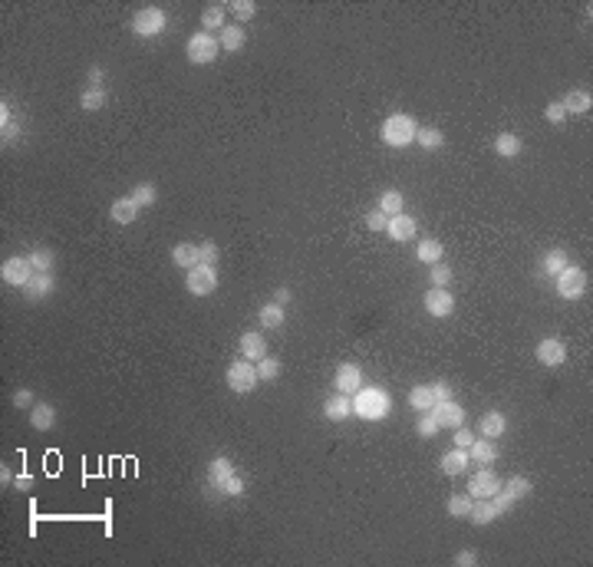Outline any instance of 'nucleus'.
Returning <instances> with one entry per match:
<instances>
[{
    "instance_id": "f257e3e1",
    "label": "nucleus",
    "mask_w": 593,
    "mask_h": 567,
    "mask_svg": "<svg viewBox=\"0 0 593 567\" xmlns=\"http://www.w3.org/2000/svg\"><path fill=\"white\" fill-rule=\"evenodd\" d=\"M392 409V396L383 386H360L353 393V415L366 423H383Z\"/></svg>"
},
{
    "instance_id": "f03ea898",
    "label": "nucleus",
    "mask_w": 593,
    "mask_h": 567,
    "mask_svg": "<svg viewBox=\"0 0 593 567\" xmlns=\"http://www.w3.org/2000/svg\"><path fill=\"white\" fill-rule=\"evenodd\" d=\"M415 132H419V122H415L409 112H392V116L379 126V139L389 145V149H409L415 142Z\"/></svg>"
},
{
    "instance_id": "7ed1b4c3",
    "label": "nucleus",
    "mask_w": 593,
    "mask_h": 567,
    "mask_svg": "<svg viewBox=\"0 0 593 567\" xmlns=\"http://www.w3.org/2000/svg\"><path fill=\"white\" fill-rule=\"evenodd\" d=\"M221 53V43H218L215 33H205V30H198V33L188 36V43H185V56H188L191 66H211Z\"/></svg>"
},
{
    "instance_id": "20e7f679",
    "label": "nucleus",
    "mask_w": 593,
    "mask_h": 567,
    "mask_svg": "<svg viewBox=\"0 0 593 567\" xmlns=\"http://www.w3.org/2000/svg\"><path fill=\"white\" fill-rule=\"evenodd\" d=\"M228 386H231V393H237V396H247V393H254V386L261 383L257 379V366H254L251 360H244V356H237V360L228 363Z\"/></svg>"
},
{
    "instance_id": "39448f33",
    "label": "nucleus",
    "mask_w": 593,
    "mask_h": 567,
    "mask_svg": "<svg viewBox=\"0 0 593 567\" xmlns=\"http://www.w3.org/2000/svg\"><path fill=\"white\" fill-rule=\"evenodd\" d=\"M169 27V17H165L162 7H142L132 17V33L142 36V40H152V36H162Z\"/></svg>"
},
{
    "instance_id": "423d86ee",
    "label": "nucleus",
    "mask_w": 593,
    "mask_h": 567,
    "mask_svg": "<svg viewBox=\"0 0 593 567\" xmlns=\"http://www.w3.org/2000/svg\"><path fill=\"white\" fill-rule=\"evenodd\" d=\"M554 280H557V294L564 300H580L587 294V270L584 267H574V264H567V267L560 270Z\"/></svg>"
},
{
    "instance_id": "0eeeda50",
    "label": "nucleus",
    "mask_w": 593,
    "mask_h": 567,
    "mask_svg": "<svg viewBox=\"0 0 593 567\" xmlns=\"http://www.w3.org/2000/svg\"><path fill=\"white\" fill-rule=\"evenodd\" d=\"M191 297H208L218 290V267L215 264H198V267L188 270V280H185Z\"/></svg>"
},
{
    "instance_id": "6e6552de",
    "label": "nucleus",
    "mask_w": 593,
    "mask_h": 567,
    "mask_svg": "<svg viewBox=\"0 0 593 567\" xmlns=\"http://www.w3.org/2000/svg\"><path fill=\"white\" fill-rule=\"evenodd\" d=\"M33 264H30V258H7L4 261V267H0V277H4V284H10V287H27L30 280H33Z\"/></svg>"
},
{
    "instance_id": "1a4fd4ad",
    "label": "nucleus",
    "mask_w": 593,
    "mask_h": 567,
    "mask_svg": "<svg viewBox=\"0 0 593 567\" xmlns=\"http://www.w3.org/2000/svg\"><path fill=\"white\" fill-rule=\"evenodd\" d=\"M425 310H429V317H435V320H445V317L455 314V294H452L449 287H432L425 290Z\"/></svg>"
},
{
    "instance_id": "9d476101",
    "label": "nucleus",
    "mask_w": 593,
    "mask_h": 567,
    "mask_svg": "<svg viewBox=\"0 0 593 567\" xmlns=\"http://www.w3.org/2000/svg\"><path fill=\"white\" fill-rule=\"evenodd\" d=\"M501 492V478L494 475L491 468H478L475 475L468 478V492L465 495H471V498H491V495H498Z\"/></svg>"
},
{
    "instance_id": "9b49d317",
    "label": "nucleus",
    "mask_w": 593,
    "mask_h": 567,
    "mask_svg": "<svg viewBox=\"0 0 593 567\" xmlns=\"http://www.w3.org/2000/svg\"><path fill=\"white\" fill-rule=\"evenodd\" d=\"M360 386H363V369L356 366L353 360L340 363V366H336V376H333V389H336V393H346V396H353V393H356Z\"/></svg>"
},
{
    "instance_id": "f8f14e48",
    "label": "nucleus",
    "mask_w": 593,
    "mask_h": 567,
    "mask_svg": "<svg viewBox=\"0 0 593 567\" xmlns=\"http://www.w3.org/2000/svg\"><path fill=\"white\" fill-rule=\"evenodd\" d=\"M432 415H435V423L442 425V429H459V425H465V409H461L455 399H445V403H435L429 409Z\"/></svg>"
},
{
    "instance_id": "ddd939ff",
    "label": "nucleus",
    "mask_w": 593,
    "mask_h": 567,
    "mask_svg": "<svg viewBox=\"0 0 593 567\" xmlns=\"http://www.w3.org/2000/svg\"><path fill=\"white\" fill-rule=\"evenodd\" d=\"M415 231H419V228H415V218L405 215V211H402V215H392L386 221V238H389V241H395V244L412 241Z\"/></svg>"
},
{
    "instance_id": "4468645a",
    "label": "nucleus",
    "mask_w": 593,
    "mask_h": 567,
    "mask_svg": "<svg viewBox=\"0 0 593 567\" xmlns=\"http://www.w3.org/2000/svg\"><path fill=\"white\" fill-rule=\"evenodd\" d=\"M468 455H471V462H478V465H494V462L501 459V449H498V442L494 439L475 435V442L468 445Z\"/></svg>"
},
{
    "instance_id": "2eb2a0df",
    "label": "nucleus",
    "mask_w": 593,
    "mask_h": 567,
    "mask_svg": "<svg viewBox=\"0 0 593 567\" xmlns=\"http://www.w3.org/2000/svg\"><path fill=\"white\" fill-rule=\"evenodd\" d=\"M564 360H567V346L557 337H544V340L538 343V363H544V366H560Z\"/></svg>"
},
{
    "instance_id": "dca6fc26",
    "label": "nucleus",
    "mask_w": 593,
    "mask_h": 567,
    "mask_svg": "<svg viewBox=\"0 0 593 567\" xmlns=\"http://www.w3.org/2000/svg\"><path fill=\"white\" fill-rule=\"evenodd\" d=\"M471 465V455H468V449H449L445 455H442V462H439V468H442V475H449V478H455V475H461L465 468Z\"/></svg>"
},
{
    "instance_id": "f3484780",
    "label": "nucleus",
    "mask_w": 593,
    "mask_h": 567,
    "mask_svg": "<svg viewBox=\"0 0 593 567\" xmlns=\"http://www.w3.org/2000/svg\"><path fill=\"white\" fill-rule=\"evenodd\" d=\"M508 433V415L498 413V409H491V413L481 415V423H478V435H485V439H501V435Z\"/></svg>"
},
{
    "instance_id": "a211bd4d",
    "label": "nucleus",
    "mask_w": 593,
    "mask_h": 567,
    "mask_svg": "<svg viewBox=\"0 0 593 567\" xmlns=\"http://www.w3.org/2000/svg\"><path fill=\"white\" fill-rule=\"evenodd\" d=\"M324 415L330 419V423H346V419L353 415V396H346V393L330 396L326 406H324Z\"/></svg>"
},
{
    "instance_id": "6ab92c4d",
    "label": "nucleus",
    "mask_w": 593,
    "mask_h": 567,
    "mask_svg": "<svg viewBox=\"0 0 593 567\" xmlns=\"http://www.w3.org/2000/svg\"><path fill=\"white\" fill-rule=\"evenodd\" d=\"M228 27V4H208L201 14V30L205 33H221Z\"/></svg>"
},
{
    "instance_id": "aec40b11",
    "label": "nucleus",
    "mask_w": 593,
    "mask_h": 567,
    "mask_svg": "<svg viewBox=\"0 0 593 567\" xmlns=\"http://www.w3.org/2000/svg\"><path fill=\"white\" fill-rule=\"evenodd\" d=\"M171 264L181 267V270L198 267V264H201V251H198V244H188V241L175 244V248H171Z\"/></svg>"
},
{
    "instance_id": "412c9836",
    "label": "nucleus",
    "mask_w": 593,
    "mask_h": 567,
    "mask_svg": "<svg viewBox=\"0 0 593 567\" xmlns=\"http://www.w3.org/2000/svg\"><path fill=\"white\" fill-rule=\"evenodd\" d=\"M218 43H221L225 53H237V50L247 43V30H244V23H228V27L218 33Z\"/></svg>"
},
{
    "instance_id": "4be33fe9",
    "label": "nucleus",
    "mask_w": 593,
    "mask_h": 567,
    "mask_svg": "<svg viewBox=\"0 0 593 567\" xmlns=\"http://www.w3.org/2000/svg\"><path fill=\"white\" fill-rule=\"evenodd\" d=\"M560 106H564L567 116H587L593 106V96L587 90H570L564 100H560Z\"/></svg>"
},
{
    "instance_id": "5701e85b",
    "label": "nucleus",
    "mask_w": 593,
    "mask_h": 567,
    "mask_svg": "<svg viewBox=\"0 0 593 567\" xmlns=\"http://www.w3.org/2000/svg\"><path fill=\"white\" fill-rule=\"evenodd\" d=\"M56 290V280H53V274H33V280H30L27 287H23V297L27 300H46L50 294Z\"/></svg>"
},
{
    "instance_id": "b1692460",
    "label": "nucleus",
    "mask_w": 593,
    "mask_h": 567,
    "mask_svg": "<svg viewBox=\"0 0 593 567\" xmlns=\"http://www.w3.org/2000/svg\"><path fill=\"white\" fill-rule=\"evenodd\" d=\"M30 425H33L36 433H50L56 425V406L53 403H36L30 409Z\"/></svg>"
},
{
    "instance_id": "393cba45",
    "label": "nucleus",
    "mask_w": 593,
    "mask_h": 567,
    "mask_svg": "<svg viewBox=\"0 0 593 567\" xmlns=\"http://www.w3.org/2000/svg\"><path fill=\"white\" fill-rule=\"evenodd\" d=\"M109 218H112L116 225H132L135 218H139V205H135L132 195L112 201V208H109Z\"/></svg>"
},
{
    "instance_id": "a878e982",
    "label": "nucleus",
    "mask_w": 593,
    "mask_h": 567,
    "mask_svg": "<svg viewBox=\"0 0 593 567\" xmlns=\"http://www.w3.org/2000/svg\"><path fill=\"white\" fill-rule=\"evenodd\" d=\"M231 475H234V465H231L228 455H218V459L208 462V485L211 488H221Z\"/></svg>"
},
{
    "instance_id": "bb28decb",
    "label": "nucleus",
    "mask_w": 593,
    "mask_h": 567,
    "mask_svg": "<svg viewBox=\"0 0 593 567\" xmlns=\"http://www.w3.org/2000/svg\"><path fill=\"white\" fill-rule=\"evenodd\" d=\"M494 518H501V514L494 512L491 498H475V502H471V512H468V521H471V524L485 528V524H491Z\"/></svg>"
},
{
    "instance_id": "cd10ccee",
    "label": "nucleus",
    "mask_w": 593,
    "mask_h": 567,
    "mask_svg": "<svg viewBox=\"0 0 593 567\" xmlns=\"http://www.w3.org/2000/svg\"><path fill=\"white\" fill-rule=\"evenodd\" d=\"M241 356L251 363L264 360V356H267V340H264L261 334H244L241 337Z\"/></svg>"
},
{
    "instance_id": "c85d7f7f",
    "label": "nucleus",
    "mask_w": 593,
    "mask_h": 567,
    "mask_svg": "<svg viewBox=\"0 0 593 567\" xmlns=\"http://www.w3.org/2000/svg\"><path fill=\"white\" fill-rule=\"evenodd\" d=\"M106 102H109L106 86H86V90L80 92V106L86 109V112H99V109H106Z\"/></svg>"
},
{
    "instance_id": "c756f323",
    "label": "nucleus",
    "mask_w": 593,
    "mask_h": 567,
    "mask_svg": "<svg viewBox=\"0 0 593 567\" xmlns=\"http://www.w3.org/2000/svg\"><path fill=\"white\" fill-rule=\"evenodd\" d=\"M521 149H524L521 135H514V132H501L498 139H494V152L501 155V159H518Z\"/></svg>"
},
{
    "instance_id": "7c9ffc66",
    "label": "nucleus",
    "mask_w": 593,
    "mask_h": 567,
    "mask_svg": "<svg viewBox=\"0 0 593 567\" xmlns=\"http://www.w3.org/2000/svg\"><path fill=\"white\" fill-rule=\"evenodd\" d=\"M409 406H412L415 413H429L432 406H435V393H432L429 383H419V386L409 389Z\"/></svg>"
},
{
    "instance_id": "2f4dec72",
    "label": "nucleus",
    "mask_w": 593,
    "mask_h": 567,
    "mask_svg": "<svg viewBox=\"0 0 593 567\" xmlns=\"http://www.w3.org/2000/svg\"><path fill=\"white\" fill-rule=\"evenodd\" d=\"M501 492L511 498V502H521V498H528L530 492H534V482H530V478H524V475H511L501 485Z\"/></svg>"
},
{
    "instance_id": "473e14b6",
    "label": "nucleus",
    "mask_w": 593,
    "mask_h": 567,
    "mask_svg": "<svg viewBox=\"0 0 593 567\" xmlns=\"http://www.w3.org/2000/svg\"><path fill=\"white\" fill-rule=\"evenodd\" d=\"M442 254H445V248H442V241H435V238H425V241H419V248H415V261L422 264H439Z\"/></svg>"
},
{
    "instance_id": "72a5a7b5",
    "label": "nucleus",
    "mask_w": 593,
    "mask_h": 567,
    "mask_svg": "<svg viewBox=\"0 0 593 567\" xmlns=\"http://www.w3.org/2000/svg\"><path fill=\"white\" fill-rule=\"evenodd\" d=\"M27 258H30V264H33L36 274H53V267H56V251H53V248H33Z\"/></svg>"
},
{
    "instance_id": "f704fd0d",
    "label": "nucleus",
    "mask_w": 593,
    "mask_h": 567,
    "mask_svg": "<svg viewBox=\"0 0 593 567\" xmlns=\"http://www.w3.org/2000/svg\"><path fill=\"white\" fill-rule=\"evenodd\" d=\"M415 142L422 145L425 152H435V149H442V145H445V132H442L439 126H419V132H415Z\"/></svg>"
},
{
    "instance_id": "c9c22d12",
    "label": "nucleus",
    "mask_w": 593,
    "mask_h": 567,
    "mask_svg": "<svg viewBox=\"0 0 593 567\" xmlns=\"http://www.w3.org/2000/svg\"><path fill=\"white\" fill-rule=\"evenodd\" d=\"M402 205H405V198H402V191L399 189H386L383 191V195H379V211H383V215H402Z\"/></svg>"
},
{
    "instance_id": "e433bc0d",
    "label": "nucleus",
    "mask_w": 593,
    "mask_h": 567,
    "mask_svg": "<svg viewBox=\"0 0 593 567\" xmlns=\"http://www.w3.org/2000/svg\"><path fill=\"white\" fill-rule=\"evenodd\" d=\"M564 267H567V251H564V248H550V251L540 258V270L550 274V277H557Z\"/></svg>"
},
{
    "instance_id": "4c0bfd02",
    "label": "nucleus",
    "mask_w": 593,
    "mask_h": 567,
    "mask_svg": "<svg viewBox=\"0 0 593 567\" xmlns=\"http://www.w3.org/2000/svg\"><path fill=\"white\" fill-rule=\"evenodd\" d=\"M257 320H261L264 330H277V327H284L287 314H284V307H280V304H264L261 314H257Z\"/></svg>"
},
{
    "instance_id": "58836bf2",
    "label": "nucleus",
    "mask_w": 593,
    "mask_h": 567,
    "mask_svg": "<svg viewBox=\"0 0 593 567\" xmlns=\"http://www.w3.org/2000/svg\"><path fill=\"white\" fill-rule=\"evenodd\" d=\"M132 198L139 208H152L159 201V189H155V181H139L132 189Z\"/></svg>"
},
{
    "instance_id": "ea45409f",
    "label": "nucleus",
    "mask_w": 593,
    "mask_h": 567,
    "mask_svg": "<svg viewBox=\"0 0 593 567\" xmlns=\"http://www.w3.org/2000/svg\"><path fill=\"white\" fill-rule=\"evenodd\" d=\"M0 135H4V145H14L17 142V122H14V116H10V106L4 102L0 106Z\"/></svg>"
},
{
    "instance_id": "a19ab883",
    "label": "nucleus",
    "mask_w": 593,
    "mask_h": 567,
    "mask_svg": "<svg viewBox=\"0 0 593 567\" xmlns=\"http://www.w3.org/2000/svg\"><path fill=\"white\" fill-rule=\"evenodd\" d=\"M254 366H257V379H264V383H274V379L280 376V360H277V356H264V360H257Z\"/></svg>"
},
{
    "instance_id": "79ce46f5",
    "label": "nucleus",
    "mask_w": 593,
    "mask_h": 567,
    "mask_svg": "<svg viewBox=\"0 0 593 567\" xmlns=\"http://www.w3.org/2000/svg\"><path fill=\"white\" fill-rule=\"evenodd\" d=\"M471 502H475L471 495H452L449 502H445V512H449L452 518H468V512H471Z\"/></svg>"
},
{
    "instance_id": "37998d69",
    "label": "nucleus",
    "mask_w": 593,
    "mask_h": 567,
    "mask_svg": "<svg viewBox=\"0 0 593 567\" xmlns=\"http://www.w3.org/2000/svg\"><path fill=\"white\" fill-rule=\"evenodd\" d=\"M228 10H231V14H237V20H244V23H247V20H254V14H257V4H254V0H231V4H228Z\"/></svg>"
},
{
    "instance_id": "c03bdc74",
    "label": "nucleus",
    "mask_w": 593,
    "mask_h": 567,
    "mask_svg": "<svg viewBox=\"0 0 593 567\" xmlns=\"http://www.w3.org/2000/svg\"><path fill=\"white\" fill-rule=\"evenodd\" d=\"M429 284H435V287H449L452 284V267L449 264H432V274H429Z\"/></svg>"
},
{
    "instance_id": "a18cd8bd",
    "label": "nucleus",
    "mask_w": 593,
    "mask_h": 567,
    "mask_svg": "<svg viewBox=\"0 0 593 567\" xmlns=\"http://www.w3.org/2000/svg\"><path fill=\"white\" fill-rule=\"evenodd\" d=\"M439 429H442V425L435 423V415H432V413H422V415H419V423H415V433L422 435V439H432Z\"/></svg>"
},
{
    "instance_id": "49530a36",
    "label": "nucleus",
    "mask_w": 593,
    "mask_h": 567,
    "mask_svg": "<svg viewBox=\"0 0 593 567\" xmlns=\"http://www.w3.org/2000/svg\"><path fill=\"white\" fill-rule=\"evenodd\" d=\"M544 119H547L550 126H564L567 112H564V106H560V100H554V102H547V106H544Z\"/></svg>"
},
{
    "instance_id": "de8ad7c7",
    "label": "nucleus",
    "mask_w": 593,
    "mask_h": 567,
    "mask_svg": "<svg viewBox=\"0 0 593 567\" xmlns=\"http://www.w3.org/2000/svg\"><path fill=\"white\" fill-rule=\"evenodd\" d=\"M14 406H17V409H33L36 406V396H33V389H27V386H20L17 393H14Z\"/></svg>"
},
{
    "instance_id": "09e8293b",
    "label": "nucleus",
    "mask_w": 593,
    "mask_h": 567,
    "mask_svg": "<svg viewBox=\"0 0 593 567\" xmlns=\"http://www.w3.org/2000/svg\"><path fill=\"white\" fill-rule=\"evenodd\" d=\"M221 492H225V498H237V495H244V478L234 472L231 478H228L225 485H221Z\"/></svg>"
},
{
    "instance_id": "8fccbe9b",
    "label": "nucleus",
    "mask_w": 593,
    "mask_h": 567,
    "mask_svg": "<svg viewBox=\"0 0 593 567\" xmlns=\"http://www.w3.org/2000/svg\"><path fill=\"white\" fill-rule=\"evenodd\" d=\"M386 221H389V215H383L379 208H373V211L366 215V228H369V231H386Z\"/></svg>"
},
{
    "instance_id": "3c124183",
    "label": "nucleus",
    "mask_w": 593,
    "mask_h": 567,
    "mask_svg": "<svg viewBox=\"0 0 593 567\" xmlns=\"http://www.w3.org/2000/svg\"><path fill=\"white\" fill-rule=\"evenodd\" d=\"M198 251H201V264H218V244L215 241H201Z\"/></svg>"
},
{
    "instance_id": "603ef678",
    "label": "nucleus",
    "mask_w": 593,
    "mask_h": 567,
    "mask_svg": "<svg viewBox=\"0 0 593 567\" xmlns=\"http://www.w3.org/2000/svg\"><path fill=\"white\" fill-rule=\"evenodd\" d=\"M432 393H435V403H445V399H455V393H452V386L445 383V379H439V383H429Z\"/></svg>"
},
{
    "instance_id": "864d4df0",
    "label": "nucleus",
    "mask_w": 593,
    "mask_h": 567,
    "mask_svg": "<svg viewBox=\"0 0 593 567\" xmlns=\"http://www.w3.org/2000/svg\"><path fill=\"white\" fill-rule=\"evenodd\" d=\"M475 564H478V554L471 548H461L455 554V567H475Z\"/></svg>"
},
{
    "instance_id": "5fc2aeb1",
    "label": "nucleus",
    "mask_w": 593,
    "mask_h": 567,
    "mask_svg": "<svg viewBox=\"0 0 593 567\" xmlns=\"http://www.w3.org/2000/svg\"><path fill=\"white\" fill-rule=\"evenodd\" d=\"M452 433H455V445H459V449H468V445L475 442V433H471V429H465V425L452 429Z\"/></svg>"
},
{
    "instance_id": "6e6d98bb",
    "label": "nucleus",
    "mask_w": 593,
    "mask_h": 567,
    "mask_svg": "<svg viewBox=\"0 0 593 567\" xmlns=\"http://www.w3.org/2000/svg\"><path fill=\"white\" fill-rule=\"evenodd\" d=\"M491 504H494V512L498 514H508L514 508V502L508 495H504V492H498V495H491Z\"/></svg>"
},
{
    "instance_id": "4d7b16f0",
    "label": "nucleus",
    "mask_w": 593,
    "mask_h": 567,
    "mask_svg": "<svg viewBox=\"0 0 593 567\" xmlns=\"http://www.w3.org/2000/svg\"><path fill=\"white\" fill-rule=\"evenodd\" d=\"M86 80H90V86H106V66H90V73H86Z\"/></svg>"
},
{
    "instance_id": "13d9d810",
    "label": "nucleus",
    "mask_w": 593,
    "mask_h": 567,
    "mask_svg": "<svg viewBox=\"0 0 593 567\" xmlns=\"http://www.w3.org/2000/svg\"><path fill=\"white\" fill-rule=\"evenodd\" d=\"M14 485H17L20 492H30V488H33V475H27V472H20V475H14Z\"/></svg>"
},
{
    "instance_id": "bf43d9fd",
    "label": "nucleus",
    "mask_w": 593,
    "mask_h": 567,
    "mask_svg": "<svg viewBox=\"0 0 593 567\" xmlns=\"http://www.w3.org/2000/svg\"><path fill=\"white\" fill-rule=\"evenodd\" d=\"M290 297H294V290H290V287H277V294H274V304L287 307V304H290Z\"/></svg>"
},
{
    "instance_id": "052dcab7",
    "label": "nucleus",
    "mask_w": 593,
    "mask_h": 567,
    "mask_svg": "<svg viewBox=\"0 0 593 567\" xmlns=\"http://www.w3.org/2000/svg\"><path fill=\"white\" fill-rule=\"evenodd\" d=\"M0 485H4V488H7V485H14V472L7 468V462L0 465Z\"/></svg>"
}]
</instances>
